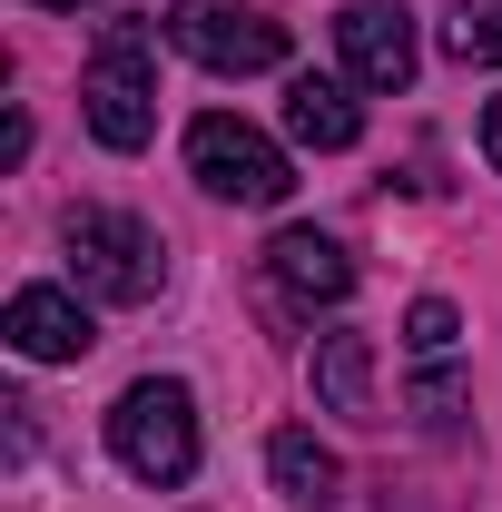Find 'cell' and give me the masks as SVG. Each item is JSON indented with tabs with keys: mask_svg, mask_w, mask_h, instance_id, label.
<instances>
[{
	"mask_svg": "<svg viewBox=\"0 0 502 512\" xmlns=\"http://www.w3.org/2000/svg\"><path fill=\"white\" fill-rule=\"evenodd\" d=\"M79 119L119 158L158 138V50H148V20H109L99 30V60L79 69Z\"/></svg>",
	"mask_w": 502,
	"mask_h": 512,
	"instance_id": "cell-1",
	"label": "cell"
},
{
	"mask_svg": "<svg viewBox=\"0 0 502 512\" xmlns=\"http://www.w3.org/2000/svg\"><path fill=\"white\" fill-rule=\"evenodd\" d=\"M109 453H119L148 493H178L197 473V394L178 375H138L109 404Z\"/></svg>",
	"mask_w": 502,
	"mask_h": 512,
	"instance_id": "cell-2",
	"label": "cell"
},
{
	"mask_svg": "<svg viewBox=\"0 0 502 512\" xmlns=\"http://www.w3.org/2000/svg\"><path fill=\"white\" fill-rule=\"evenodd\" d=\"M69 266H79V286L89 296H109V306H148L158 286H168V247H158V227L148 217H128V207H69Z\"/></svg>",
	"mask_w": 502,
	"mask_h": 512,
	"instance_id": "cell-3",
	"label": "cell"
},
{
	"mask_svg": "<svg viewBox=\"0 0 502 512\" xmlns=\"http://www.w3.org/2000/svg\"><path fill=\"white\" fill-rule=\"evenodd\" d=\"M188 178L207 197H227V207H276V197L296 188L286 148H276L266 128H247L237 109H207V119L188 128Z\"/></svg>",
	"mask_w": 502,
	"mask_h": 512,
	"instance_id": "cell-4",
	"label": "cell"
},
{
	"mask_svg": "<svg viewBox=\"0 0 502 512\" xmlns=\"http://www.w3.org/2000/svg\"><path fill=\"white\" fill-rule=\"evenodd\" d=\"M168 50L217 79H256V69H286V20L247 10V0H178L168 10Z\"/></svg>",
	"mask_w": 502,
	"mask_h": 512,
	"instance_id": "cell-5",
	"label": "cell"
},
{
	"mask_svg": "<svg viewBox=\"0 0 502 512\" xmlns=\"http://www.w3.org/2000/svg\"><path fill=\"white\" fill-rule=\"evenodd\" d=\"M335 50H345L355 89H414V69H424V40H414V10L404 0H345Z\"/></svg>",
	"mask_w": 502,
	"mask_h": 512,
	"instance_id": "cell-6",
	"label": "cell"
},
{
	"mask_svg": "<svg viewBox=\"0 0 502 512\" xmlns=\"http://www.w3.org/2000/svg\"><path fill=\"white\" fill-rule=\"evenodd\" d=\"M0 335H10V355H30V365H79V355L99 345V325H89V306H79L69 286H20L10 316H0Z\"/></svg>",
	"mask_w": 502,
	"mask_h": 512,
	"instance_id": "cell-7",
	"label": "cell"
},
{
	"mask_svg": "<svg viewBox=\"0 0 502 512\" xmlns=\"http://www.w3.org/2000/svg\"><path fill=\"white\" fill-rule=\"evenodd\" d=\"M266 276H276L296 306H345V296H355V256L335 247L325 227H276V247H266Z\"/></svg>",
	"mask_w": 502,
	"mask_h": 512,
	"instance_id": "cell-8",
	"label": "cell"
},
{
	"mask_svg": "<svg viewBox=\"0 0 502 512\" xmlns=\"http://www.w3.org/2000/svg\"><path fill=\"white\" fill-rule=\"evenodd\" d=\"M306 375H315V404H325V414H345V424H375V335H355V325L315 335Z\"/></svg>",
	"mask_w": 502,
	"mask_h": 512,
	"instance_id": "cell-9",
	"label": "cell"
},
{
	"mask_svg": "<svg viewBox=\"0 0 502 512\" xmlns=\"http://www.w3.org/2000/svg\"><path fill=\"white\" fill-rule=\"evenodd\" d=\"M286 138L296 148H355L365 138V109H355V79H315V69H296L286 79Z\"/></svg>",
	"mask_w": 502,
	"mask_h": 512,
	"instance_id": "cell-10",
	"label": "cell"
},
{
	"mask_svg": "<svg viewBox=\"0 0 502 512\" xmlns=\"http://www.w3.org/2000/svg\"><path fill=\"white\" fill-rule=\"evenodd\" d=\"M266 473H276V493H286V503H306V512L345 493V463H335V453L315 444L306 424H286V434L266 444Z\"/></svg>",
	"mask_w": 502,
	"mask_h": 512,
	"instance_id": "cell-11",
	"label": "cell"
},
{
	"mask_svg": "<svg viewBox=\"0 0 502 512\" xmlns=\"http://www.w3.org/2000/svg\"><path fill=\"white\" fill-rule=\"evenodd\" d=\"M443 50L453 60H502V0H463L443 20Z\"/></svg>",
	"mask_w": 502,
	"mask_h": 512,
	"instance_id": "cell-12",
	"label": "cell"
},
{
	"mask_svg": "<svg viewBox=\"0 0 502 512\" xmlns=\"http://www.w3.org/2000/svg\"><path fill=\"white\" fill-rule=\"evenodd\" d=\"M453 335H463V316H453L443 296H424V306L404 316V355H414V365H443V355H453Z\"/></svg>",
	"mask_w": 502,
	"mask_h": 512,
	"instance_id": "cell-13",
	"label": "cell"
},
{
	"mask_svg": "<svg viewBox=\"0 0 502 512\" xmlns=\"http://www.w3.org/2000/svg\"><path fill=\"white\" fill-rule=\"evenodd\" d=\"M414 414H424L434 434H453V414H463V384L443 375V365H424V375H414Z\"/></svg>",
	"mask_w": 502,
	"mask_h": 512,
	"instance_id": "cell-14",
	"label": "cell"
},
{
	"mask_svg": "<svg viewBox=\"0 0 502 512\" xmlns=\"http://www.w3.org/2000/svg\"><path fill=\"white\" fill-rule=\"evenodd\" d=\"M483 158H493V168H502V99H493V109H483Z\"/></svg>",
	"mask_w": 502,
	"mask_h": 512,
	"instance_id": "cell-15",
	"label": "cell"
},
{
	"mask_svg": "<svg viewBox=\"0 0 502 512\" xmlns=\"http://www.w3.org/2000/svg\"><path fill=\"white\" fill-rule=\"evenodd\" d=\"M40 10H79V0H40Z\"/></svg>",
	"mask_w": 502,
	"mask_h": 512,
	"instance_id": "cell-16",
	"label": "cell"
}]
</instances>
